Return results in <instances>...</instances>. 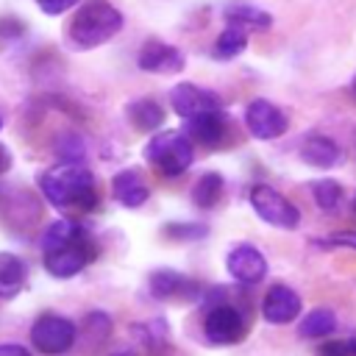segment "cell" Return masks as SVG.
I'll return each instance as SVG.
<instances>
[{
  "instance_id": "obj_24",
  "label": "cell",
  "mask_w": 356,
  "mask_h": 356,
  "mask_svg": "<svg viewBox=\"0 0 356 356\" xmlns=\"http://www.w3.org/2000/svg\"><path fill=\"white\" fill-rule=\"evenodd\" d=\"M56 153L61 156V161H81L83 145L75 134H61V139L56 142Z\"/></svg>"
},
{
  "instance_id": "obj_7",
  "label": "cell",
  "mask_w": 356,
  "mask_h": 356,
  "mask_svg": "<svg viewBox=\"0 0 356 356\" xmlns=\"http://www.w3.org/2000/svg\"><path fill=\"white\" fill-rule=\"evenodd\" d=\"M203 334L209 342L214 345H234L242 339L245 334V320H242V312L231 303H211L209 312H206V320H203Z\"/></svg>"
},
{
  "instance_id": "obj_1",
  "label": "cell",
  "mask_w": 356,
  "mask_h": 356,
  "mask_svg": "<svg viewBox=\"0 0 356 356\" xmlns=\"http://www.w3.org/2000/svg\"><path fill=\"white\" fill-rule=\"evenodd\" d=\"M42 256H44V267L50 275L72 278L92 259V239L81 222L56 220L42 236Z\"/></svg>"
},
{
  "instance_id": "obj_8",
  "label": "cell",
  "mask_w": 356,
  "mask_h": 356,
  "mask_svg": "<svg viewBox=\"0 0 356 356\" xmlns=\"http://www.w3.org/2000/svg\"><path fill=\"white\" fill-rule=\"evenodd\" d=\"M170 106L178 117L184 120H195V117H203V114H214V111H222V100L203 89V86H195L189 81L184 83H175L170 89Z\"/></svg>"
},
{
  "instance_id": "obj_9",
  "label": "cell",
  "mask_w": 356,
  "mask_h": 356,
  "mask_svg": "<svg viewBox=\"0 0 356 356\" xmlns=\"http://www.w3.org/2000/svg\"><path fill=\"white\" fill-rule=\"evenodd\" d=\"M245 125L256 139H278L286 131V114L275 103L256 97L245 108Z\"/></svg>"
},
{
  "instance_id": "obj_22",
  "label": "cell",
  "mask_w": 356,
  "mask_h": 356,
  "mask_svg": "<svg viewBox=\"0 0 356 356\" xmlns=\"http://www.w3.org/2000/svg\"><path fill=\"white\" fill-rule=\"evenodd\" d=\"M245 44H248V31L239 25H228L214 42V58H234L245 50Z\"/></svg>"
},
{
  "instance_id": "obj_3",
  "label": "cell",
  "mask_w": 356,
  "mask_h": 356,
  "mask_svg": "<svg viewBox=\"0 0 356 356\" xmlns=\"http://www.w3.org/2000/svg\"><path fill=\"white\" fill-rule=\"evenodd\" d=\"M122 11L108 0H83L70 22V42L81 50L100 47L122 31Z\"/></svg>"
},
{
  "instance_id": "obj_11",
  "label": "cell",
  "mask_w": 356,
  "mask_h": 356,
  "mask_svg": "<svg viewBox=\"0 0 356 356\" xmlns=\"http://www.w3.org/2000/svg\"><path fill=\"white\" fill-rule=\"evenodd\" d=\"M225 267H228L231 278L239 284H259L267 275V259L253 245H236L228 253Z\"/></svg>"
},
{
  "instance_id": "obj_4",
  "label": "cell",
  "mask_w": 356,
  "mask_h": 356,
  "mask_svg": "<svg viewBox=\"0 0 356 356\" xmlns=\"http://www.w3.org/2000/svg\"><path fill=\"white\" fill-rule=\"evenodd\" d=\"M145 159L167 178H175L181 172H186L192 167L195 150H192V139L181 131H161L153 134L145 145Z\"/></svg>"
},
{
  "instance_id": "obj_20",
  "label": "cell",
  "mask_w": 356,
  "mask_h": 356,
  "mask_svg": "<svg viewBox=\"0 0 356 356\" xmlns=\"http://www.w3.org/2000/svg\"><path fill=\"white\" fill-rule=\"evenodd\" d=\"M334 325H337L334 312L320 306V309H312V312H309V314L300 320L298 334H300V337H306V339H317V337L331 334V331H334Z\"/></svg>"
},
{
  "instance_id": "obj_18",
  "label": "cell",
  "mask_w": 356,
  "mask_h": 356,
  "mask_svg": "<svg viewBox=\"0 0 356 356\" xmlns=\"http://www.w3.org/2000/svg\"><path fill=\"white\" fill-rule=\"evenodd\" d=\"M128 117H131V122L139 128V131H156L161 122H164V111H161V106L153 100V97H142V100H134L131 106H128Z\"/></svg>"
},
{
  "instance_id": "obj_23",
  "label": "cell",
  "mask_w": 356,
  "mask_h": 356,
  "mask_svg": "<svg viewBox=\"0 0 356 356\" xmlns=\"http://www.w3.org/2000/svg\"><path fill=\"white\" fill-rule=\"evenodd\" d=\"M312 195H314V203L323 209V211H334L342 200V186L331 178H323V181H314L312 184Z\"/></svg>"
},
{
  "instance_id": "obj_16",
  "label": "cell",
  "mask_w": 356,
  "mask_h": 356,
  "mask_svg": "<svg viewBox=\"0 0 356 356\" xmlns=\"http://www.w3.org/2000/svg\"><path fill=\"white\" fill-rule=\"evenodd\" d=\"M28 278V267L19 256L14 253H0V298L11 300L19 295V289L25 286Z\"/></svg>"
},
{
  "instance_id": "obj_30",
  "label": "cell",
  "mask_w": 356,
  "mask_h": 356,
  "mask_svg": "<svg viewBox=\"0 0 356 356\" xmlns=\"http://www.w3.org/2000/svg\"><path fill=\"white\" fill-rule=\"evenodd\" d=\"M8 167H11V153H8L6 145H0V175H3Z\"/></svg>"
},
{
  "instance_id": "obj_2",
  "label": "cell",
  "mask_w": 356,
  "mask_h": 356,
  "mask_svg": "<svg viewBox=\"0 0 356 356\" xmlns=\"http://www.w3.org/2000/svg\"><path fill=\"white\" fill-rule=\"evenodd\" d=\"M42 195L56 209H92L97 203L95 175L81 161H61L39 175Z\"/></svg>"
},
{
  "instance_id": "obj_15",
  "label": "cell",
  "mask_w": 356,
  "mask_h": 356,
  "mask_svg": "<svg viewBox=\"0 0 356 356\" xmlns=\"http://www.w3.org/2000/svg\"><path fill=\"white\" fill-rule=\"evenodd\" d=\"M339 156H342L339 145H337L334 139L323 136V134H312V136H306L303 145H300V159H303L306 164H312V167H320V170L334 167V164L339 161Z\"/></svg>"
},
{
  "instance_id": "obj_31",
  "label": "cell",
  "mask_w": 356,
  "mask_h": 356,
  "mask_svg": "<svg viewBox=\"0 0 356 356\" xmlns=\"http://www.w3.org/2000/svg\"><path fill=\"white\" fill-rule=\"evenodd\" d=\"M350 342H353V350H356V337H353V339H350Z\"/></svg>"
},
{
  "instance_id": "obj_34",
  "label": "cell",
  "mask_w": 356,
  "mask_h": 356,
  "mask_svg": "<svg viewBox=\"0 0 356 356\" xmlns=\"http://www.w3.org/2000/svg\"><path fill=\"white\" fill-rule=\"evenodd\" d=\"M0 128H3V117H0Z\"/></svg>"
},
{
  "instance_id": "obj_17",
  "label": "cell",
  "mask_w": 356,
  "mask_h": 356,
  "mask_svg": "<svg viewBox=\"0 0 356 356\" xmlns=\"http://www.w3.org/2000/svg\"><path fill=\"white\" fill-rule=\"evenodd\" d=\"M225 22L228 25H239L245 31H267L273 25V17L256 6H248V3H236V6H228L222 11Z\"/></svg>"
},
{
  "instance_id": "obj_6",
  "label": "cell",
  "mask_w": 356,
  "mask_h": 356,
  "mask_svg": "<svg viewBox=\"0 0 356 356\" xmlns=\"http://www.w3.org/2000/svg\"><path fill=\"white\" fill-rule=\"evenodd\" d=\"M75 325L67 320V317H58V314H42L33 325H31V342L39 353H47V356H58V353H67L72 345H75Z\"/></svg>"
},
{
  "instance_id": "obj_5",
  "label": "cell",
  "mask_w": 356,
  "mask_h": 356,
  "mask_svg": "<svg viewBox=\"0 0 356 356\" xmlns=\"http://www.w3.org/2000/svg\"><path fill=\"white\" fill-rule=\"evenodd\" d=\"M250 206H253V211H256L267 225L292 231V228H298V222H300L298 206L289 203L278 189H273V186H267V184H259V186L250 189Z\"/></svg>"
},
{
  "instance_id": "obj_32",
  "label": "cell",
  "mask_w": 356,
  "mask_h": 356,
  "mask_svg": "<svg viewBox=\"0 0 356 356\" xmlns=\"http://www.w3.org/2000/svg\"><path fill=\"white\" fill-rule=\"evenodd\" d=\"M353 211H356V197H353Z\"/></svg>"
},
{
  "instance_id": "obj_28",
  "label": "cell",
  "mask_w": 356,
  "mask_h": 356,
  "mask_svg": "<svg viewBox=\"0 0 356 356\" xmlns=\"http://www.w3.org/2000/svg\"><path fill=\"white\" fill-rule=\"evenodd\" d=\"M328 242H334V245H348V248H356V231H339V234H334Z\"/></svg>"
},
{
  "instance_id": "obj_14",
  "label": "cell",
  "mask_w": 356,
  "mask_h": 356,
  "mask_svg": "<svg viewBox=\"0 0 356 356\" xmlns=\"http://www.w3.org/2000/svg\"><path fill=\"white\" fill-rule=\"evenodd\" d=\"M225 131H228V120H225L222 111L186 120V134H189V139H195V142H200V145H206V147H217V145L225 139Z\"/></svg>"
},
{
  "instance_id": "obj_10",
  "label": "cell",
  "mask_w": 356,
  "mask_h": 356,
  "mask_svg": "<svg viewBox=\"0 0 356 356\" xmlns=\"http://www.w3.org/2000/svg\"><path fill=\"white\" fill-rule=\"evenodd\" d=\"M136 64L142 72H156V75H172V72H181L186 58L178 47L167 44V42H159V39H150L142 44L139 56H136Z\"/></svg>"
},
{
  "instance_id": "obj_13",
  "label": "cell",
  "mask_w": 356,
  "mask_h": 356,
  "mask_svg": "<svg viewBox=\"0 0 356 356\" xmlns=\"http://www.w3.org/2000/svg\"><path fill=\"white\" fill-rule=\"evenodd\" d=\"M111 192L120 200V206H125V209H139L150 195L139 170H120L111 181Z\"/></svg>"
},
{
  "instance_id": "obj_26",
  "label": "cell",
  "mask_w": 356,
  "mask_h": 356,
  "mask_svg": "<svg viewBox=\"0 0 356 356\" xmlns=\"http://www.w3.org/2000/svg\"><path fill=\"white\" fill-rule=\"evenodd\" d=\"M317 353H320V356H356L350 339H348V342H345V339H328V342L320 345Z\"/></svg>"
},
{
  "instance_id": "obj_12",
  "label": "cell",
  "mask_w": 356,
  "mask_h": 356,
  "mask_svg": "<svg viewBox=\"0 0 356 356\" xmlns=\"http://www.w3.org/2000/svg\"><path fill=\"white\" fill-rule=\"evenodd\" d=\"M300 314V295L284 284H275L273 289H267L264 300H261V317L273 325H284L292 323Z\"/></svg>"
},
{
  "instance_id": "obj_25",
  "label": "cell",
  "mask_w": 356,
  "mask_h": 356,
  "mask_svg": "<svg viewBox=\"0 0 356 356\" xmlns=\"http://www.w3.org/2000/svg\"><path fill=\"white\" fill-rule=\"evenodd\" d=\"M164 236H172V239H200V236H206V225L170 222V225L164 228Z\"/></svg>"
},
{
  "instance_id": "obj_19",
  "label": "cell",
  "mask_w": 356,
  "mask_h": 356,
  "mask_svg": "<svg viewBox=\"0 0 356 356\" xmlns=\"http://www.w3.org/2000/svg\"><path fill=\"white\" fill-rule=\"evenodd\" d=\"M222 186H225V181H222L220 172H206V175H200V178L195 181V186H192V200H195V206H200V209L217 206V200L222 197Z\"/></svg>"
},
{
  "instance_id": "obj_27",
  "label": "cell",
  "mask_w": 356,
  "mask_h": 356,
  "mask_svg": "<svg viewBox=\"0 0 356 356\" xmlns=\"http://www.w3.org/2000/svg\"><path fill=\"white\" fill-rule=\"evenodd\" d=\"M36 3H39V8H42L44 14H50V17H58V14L70 11L72 6H78L81 0H36Z\"/></svg>"
},
{
  "instance_id": "obj_29",
  "label": "cell",
  "mask_w": 356,
  "mask_h": 356,
  "mask_svg": "<svg viewBox=\"0 0 356 356\" xmlns=\"http://www.w3.org/2000/svg\"><path fill=\"white\" fill-rule=\"evenodd\" d=\"M0 356H31V353L22 345H11L8 342V345H0Z\"/></svg>"
},
{
  "instance_id": "obj_33",
  "label": "cell",
  "mask_w": 356,
  "mask_h": 356,
  "mask_svg": "<svg viewBox=\"0 0 356 356\" xmlns=\"http://www.w3.org/2000/svg\"><path fill=\"white\" fill-rule=\"evenodd\" d=\"M353 89H356V75H353Z\"/></svg>"
},
{
  "instance_id": "obj_21",
  "label": "cell",
  "mask_w": 356,
  "mask_h": 356,
  "mask_svg": "<svg viewBox=\"0 0 356 356\" xmlns=\"http://www.w3.org/2000/svg\"><path fill=\"white\" fill-rule=\"evenodd\" d=\"M186 286H189V284H186L178 273H172V270H156V273L150 275V295L159 298V300L178 298Z\"/></svg>"
}]
</instances>
